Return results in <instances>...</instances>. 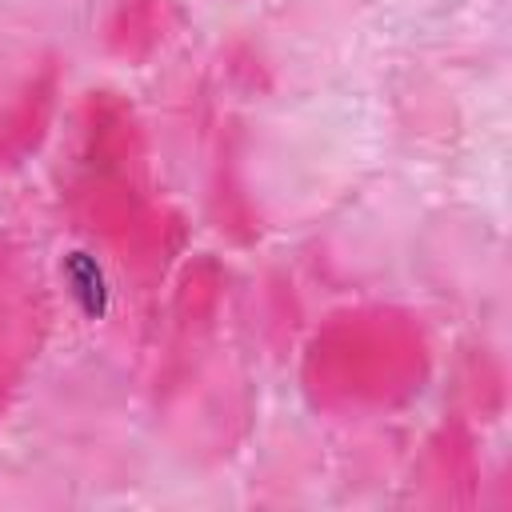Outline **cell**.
Segmentation results:
<instances>
[{
    "label": "cell",
    "mask_w": 512,
    "mask_h": 512,
    "mask_svg": "<svg viewBox=\"0 0 512 512\" xmlns=\"http://www.w3.org/2000/svg\"><path fill=\"white\" fill-rule=\"evenodd\" d=\"M64 276H68L72 296L80 300L84 316H104V308H108V284H104L100 264H96L88 252H68V260H64Z\"/></svg>",
    "instance_id": "cell-1"
}]
</instances>
